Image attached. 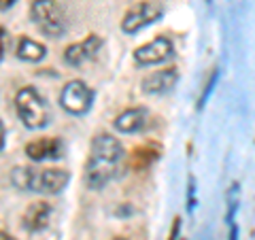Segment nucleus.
Here are the masks:
<instances>
[{
    "label": "nucleus",
    "mask_w": 255,
    "mask_h": 240,
    "mask_svg": "<svg viewBox=\"0 0 255 240\" xmlns=\"http://www.w3.org/2000/svg\"><path fill=\"white\" fill-rule=\"evenodd\" d=\"M124 147L115 136L98 134L92 140L90 157L85 164V183L90 189H102L117 174Z\"/></svg>",
    "instance_id": "nucleus-1"
},
{
    "label": "nucleus",
    "mask_w": 255,
    "mask_h": 240,
    "mask_svg": "<svg viewBox=\"0 0 255 240\" xmlns=\"http://www.w3.org/2000/svg\"><path fill=\"white\" fill-rule=\"evenodd\" d=\"M11 181L15 187L36 191V194H60V191L68 185L70 174L68 170H60V168H15L11 172Z\"/></svg>",
    "instance_id": "nucleus-2"
},
{
    "label": "nucleus",
    "mask_w": 255,
    "mask_h": 240,
    "mask_svg": "<svg viewBox=\"0 0 255 240\" xmlns=\"http://www.w3.org/2000/svg\"><path fill=\"white\" fill-rule=\"evenodd\" d=\"M15 109H17L21 123L26 125L28 130H41V127H45L51 119L49 105H47L45 98L34 90V87H23V90L17 92Z\"/></svg>",
    "instance_id": "nucleus-3"
},
{
    "label": "nucleus",
    "mask_w": 255,
    "mask_h": 240,
    "mask_svg": "<svg viewBox=\"0 0 255 240\" xmlns=\"http://www.w3.org/2000/svg\"><path fill=\"white\" fill-rule=\"evenodd\" d=\"M30 17L47 36L58 38L66 34V13L55 0H32Z\"/></svg>",
    "instance_id": "nucleus-4"
},
{
    "label": "nucleus",
    "mask_w": 255,
    "mask_h": 240,
    "mask_svg": "<svg viewBox=\"0 0 255 240\" xmlns=\"http://www.w3.org/2000/svg\"><path fill=\"white\" fill-rule=\"evenodd\" d=\"M60 105L70 115H85L94 105V92L83 81H70L60 94Z\"/></svg>",
    "instance_id": "nucleus-5"
},
{
    "label": "nucleus",
    "mask_w": 255,
    "mask_h": 240,
    "mask_svg": "<svg viewBox=\"0 0 255 240\" xmlns=\"http://www.w3.org/2000/svg\"><path fill=\"white\" fill-rule=\"evenodd\" d=\"M164 15L162 6L155 2H138L134 4L130 11L126 13V17L122 21V30L126 34H136L138 30L151 26L153 21H157Z\"/></svg>",
    "instance_id": "nucleus-6"
},
{
    "label": "nucleus",
    "mask_w": 255,
    "mask_h": 240,
    "mask_svg": "<svg viewBox=\"0 0 255 240\" xmlns=\"http://www.w3.org/2000/svg\"><path fill=\"white\" fill-rule=\"evenodd\" d=\"M172 55H174L172 41L166 36H157L151 43L138 47V49L134 51V60L138 64H142V66H153V64L168 62Z\"/></svg>",
    "instance_id": "nucleus-7"
},
{
    "label": "nucleus",
    "mask_w": 255,
    "mask_h": 240,
    "mask_svg": "<svg viewBox=\"0 0 255 240\" xmlns=\"http://www.w3.org/2000/svg\"><path fill=\"white\" fill-rule=\"evenodd\" d=\"M100 47H102V38L98 34H90L85 41L66 47V51H64V62L70 64V66H81L83 62L92 60L94 55L98 53Z\"/></svg>",
    "instance_id": "nucleus-8"
},
{
    "label": "nucleus",
    "mask_w": 255,
    "mask_h": 240,
    "mask_svg": "<svg viewBox=\"0 0 255 240\" xmlns=\"http://www.w3.org/2000/svg\"><path fill=\"white\" fill-rule=\"evenodd\" d=\"M64 145L60 138H38L26 145V155L32 162H45V159H58L62 157Z\"/></svg>",
    "instance_id": "nucleus-9"
},
{
    "label": "nucleus",
    "mask_w": 255,
    "mask_h": 240,
    "mask_svg": "<svg viewBox=\"0 0 255 240\" xmlns=\"http://www.w3.org/2000/svg\"><path fill=\"white\" fill-rule=\"evenodd\" d=\"M179 81V73L177 68H162L151 73L145 81H142V92L147 94H166L170 92Z\"/></svg>",
    "instance_id": "nucleus-10"
},
{
    "label": "nucleus",
    "mask_w": 255,
    "mask_h": 240,
    "mask_svg": "<svg viewBox=\"0 0 255 240\" xmlns=\"http://www.w3.org/2000/svg\"><path fill=\"white\" fill-rule=\"evenodd\" d=\"M49 217H51V206L47 202H34L23 213V228L28 232H41L47 228Z\"/></svg>",
    "instance_id": "nucleus-11"
},
{
    "label": "nucleus",
    "mask_w": 255,
    "mask_h": 240,
    "mask_svg": "<svg viewBox=\"0 0 255 240\" xmlns=\"http://www.w3.org/2000/svg\"><path fill=\"white\" fill-rule=\"evenodd\" d=\"M147 111L145 109H128L124 113H119L115 119V130L122 134H134L145 125Z\"/></svg>",
    "instance_id": "nucleus-12"
},
{
    "label": "nucleus",
    "mask_w": 255,
    "mask_h": 240,
    "mask_svg": "<svg viewBox=\"0 0 255 240\" xmlns=\"http://www.w3.org/2000/svg\"><path fill=\"white\" fill-rule=\"evenodd\" d=\"M45 55H47V49H45L41 43L32 41V38H28V36L19 38V45H17V58L19 60L41 62V60H45Z\"/></svg>",
    "instance_id": "nucleus-13"
},
{
    "label": "nucleus",
    "mask_w": 255,
    "mask_h": 240,
    "mask_svg": "<svg viewBox=\"0 0 255 240\" xmlns=\"http://www.w3.org/2000/svg\"><path fill=\"white\" fill-rule=\"evenodd\" d=\"M151 159H155V153L149 149H136L132 155V168H136V170H142V168H147L151 164Z\"/></svg>",
    "instance_id": "nucleus-14"
},
{
    "label": "nucleus",
    "mask_w": 255,
    "mask_h": 240,
    "mask_svg": "<svg viewBox=\"0 0 255 240\" xmlns=\"http://www.w3.org/2000/svg\"><path fill=\"white\" fill-rule=\"evenodd\" d=\"M217 77H219V70H215L213 77L209 79V83H206V90H204V94L200 96V102H198V107H200V109L206 105V100H209V96H211V92H213V87H215V83H217Z\"/></svg>",
    "instance_id": "nucleus-15"
},
{
    "label": "nucleus",
    "mask_w": 255,
    "mask_h": 240,
    "mask_svg": "<svg viewBox=\"0 0 255 240\" xmlns=\"http://www.w3.org/2000/svg\"><path fill=\"white\" fill-rule=\"evenodd\" d=\"M4 41H6V32L2 26H0V62L4 58Z\"/></svg>",
    "instance_id": "nucleus-16"
},
{
    "label": "nucleus",
    "mask_w": 255,
    "mask_h": 240,
    "mask_svg": "<svg viewBox=\"0 0 255 240\" xmlns=\"http://www.w3.org/2000/svg\"><path fill=\"white\" fill-rule=\"evenodd\" d=\"M189 213L194 211V181H189V204H187Z\"/></svg>",
    "instance_id": "nucleus-17"
},
{
    "label": "nucleus",
    "mask_w": 255,
    "mask_h": 240,
    "mask_svg": "<svg viewBox=\"0 0 255 240\" xmlns=\"http://www.w3.org/2000/svg\"><path fill=\"white\" fill-rule=\"evenodd\" d=\"M15 2H17V0H0V11H9Z\"/></svg>",
    "instance_id": "nucleus-18"
},
{
    "label": "nucleus",
    "mask_w": 255,
    "mask_h": 240,
    "mask_svg": "<svg viewBox=\"0 0 255 240\" xmlns=\"http://www.w3.org/2000/svg\"><path fill=\"white\" fill-rule=\"evenodd\" d=\"M2 147H4V123L0 121V151H2Z\"/></svg>",
    "instance_id": "nucleus-19"
},
{
    "label": "nucleus",
    "mask_w": 255,
    "mask_h": 240,
    "mask_svg": "<svg viewBox=\"0 0 255 240\" xmlns=\"http://www.w3.org/2000/svg\"><path fill=\"white\" fill-rule=\"evenodd\" d=\"M230 240H238V228H236V223H232V232H230Z\"/></svg>",
    "instance_id": "nucleus-20"
},
{
    "label": "nucleus",
    "mask_w": 255,
    "mask_h": 240,
    "mask_svg": "<svg viewBox=\"0 0 255 240\" xmlns=\"http://www.w3.org/2000/svg\"><path fill=\"white\" fill-rule=\"evenodd\" d=\"M0 240H17V238H13L11 234H6V232H0Z\"/></svg>",
    "instance_id": "nucleus-21"
},
{
    "label": "nucleus",
    "mask_w": 255,
    "mask_h": 240,
    "mask_svg": "<svg viewBox=\"0 0 255 240\" xmlns=\"http://www.w3.org/2000/svg\"><path fill=\"white\" fill-rule=\"evenodd\" d=\"M115 240H126V238H115Z\"/></svg>",
    "instance_id": "nucleus-22"
}]
</instances>
